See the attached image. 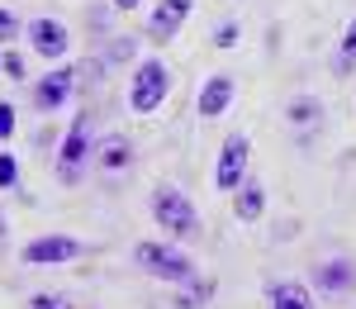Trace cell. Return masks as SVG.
Instances as JSON below:
<instances>
[{
    "instance_id": "cell-1",
    "label": "cell",
    "mask_w": 356,
    "mask_h": 309,
    "mask_svg": "<svg viewBox=\"0 0 356 309\" xmlns=\"http://www.w3.org/2000/svg\"><path fill=\"white\" fill-rule=\"evenodd\" d=\"M152 219L157 228H166V238H176V243H191L200 238V219H195V205L176 186H157L152 191Z\"/></svg>"
},
{
    "instance_id": "cell-2",
    "label": "cell",
    "mask_w": 356,
    "mask_h": 309,
    "mask_svg": "<svg viewBox=\"0 0 356 309\" xmlns=\"http://www.w3.org/2000/svg\"><path fill=\"white\" fill-rule=\"evenodd\" d=\"M134 257H138V267H143L147 276H157V281H166V285H191V281H200L191 257L176 253V248H166V243H138Z\"/></svg>"
},
{
    "instance_id": "cell-3",
    "label": "cell",
    "mask_w": 356,
    "mask_h": 309,
    "mask_svg": "<svg viewBox=\"0 0 356 309\" xmlns=\"http://www.w3.org/2000/svg\"><path fill=\"white\" fill-rule=\"evenodd\" d=\"M162 100H166V67L157 57H147V62H138V72H134L129 105H134V114H152Z\"/></svg>"
},
{
    "instance_id": "cell-4",
    "label": "cell",
    "mask_w": 356,
    "mask_h": 309,
    "mask_svg": "<svg viewBox=\"0 0 356 309\" xmlns=\"http://www.w3.org/2000/svg\"><path fill=\"white\" fill-rule=\"evenodd\" d=\"M247 152H252V143H247V134H228V138H223L219 171H214V186H219V191H238V186H243Z\"/></svg>"
},
{
    "instance_id": "cell-5",
    "label": "cell",
    "mask_w": 356,
    "mask_h": 309,
    "mask_svg": "<svg viewBox=\"0 0 356 309\" xmlns=\"http://www.w3.org/2000/svg\"><path fill=\"white\" fill-rule=\"evenodd\" d=\"M86 157H90V114H76L72 129H67V138H62V157H57L62 162V181H76Z\"/></svg>"
},
{
    "instance_id": "cell-6",
    "label": "cell",
    "mask_w": 356,
    "mask_h": 309,
    "mask_svg": "<svg viewBox=\"0 0 356 309\" xmlns=\"http://www.w3.org/2000/svg\"><path fill=\"white\" fill-rule=\"evenodd\" d=\"M76 253H81L76 238H67V233H43V238H33L24 248V262L29 267H62V262H72Z\"/></svg>"
},
{
    "instance_id": "cell-7",
    "label": "cell",
    "mask_w": 356,
    "mask_h": 309,
    "mask_svg": "<svg viewBox=\"0 0 356 309\" xmlns=\"http://www.w3.org/2000/svg\"><path fill=\"white\" fill-rule=\"evenodd\" d=\"M29 43H33L38 57L57 62V57H67V43H72V38H67V24H62V19H48V15H43V19L29 24Z\"/></svg>"
},
{
    "instance_id": "cell-8",
    "label": "cell",
    "mask_w": 356,
    "mask_h": 309,
    "mask_svg": "<svg viewBox=\"0 0 356 309\" xmlns=\"http://www.w3.org/2000/svg\"><path fill=\"white\" fill-rule=\"evenodd\" d=\"M195 0H162L157 10H152V19H147V38L152 43H166V38H176L181 24H186V15H191Z\"/></svg>"
},
{
    "instance_id": "cell-9",
    "label": "cell",
    "mask_w": 356,
    "mask_h": 309,
    "mask_svg": "<svg viewBox=\"0 0 356 309\" xmlns=\"http://www.w3.org/2000/svg\"><path fill=\"white\" fill-rule=\"evenodd\" d=\"M72 81H76V72L72 67H53L43 81H38V90H33V100H38V110H48L53 114L67 95H72Z\"/></svg>"
},
{
    "instance_id": "cell-10",
    "label": "cell",
    "mask_w": 356,
    "mask_h": 309,
    "mask_svg": "<svg viewBox=\"0 0 356 309\" xmlns=\"http://www.w3.org/2000/svg\"><path fill=\"white\" fill-rule=\"evenodd\" d=\"M228 100H233V77H209L204 90H200V114L204 119H219L228 110Z\"/></svg>"
},
{
    "instance_id": "cell-11",
    "label": "cell",
    "mask_w": 356,
    "mask_h": 309,
    "mask_svg": "<svg viewBox=\"0 0 356 309\" xmlns=\"http://www.w3.org/2000/svg\"><path fill=\"white\" fill-rule=\"evenodd\" d=\"M261 209H266V191H261L257 181H243V186H238V200H233V214H238L243 224H257Z\"/></svg>"
},
{
    "instance_id": "cell-12",
    "label": "cell",
    "mask_w": 356,
    "mask_h": 309,
    "mask_svg": "<svg viewBox=\"0 0 356 309\" xmlns=\"http://www.w3.org/2000/svg\"><path fill=\"white\" fill-rule=\"evenodd\" d=\"M314 281H318V290H352L356 267L352 262H323V267H314Z\"/></svg>"
},
{
    "instance_id": "cell-13",
    "label": "cell",
    "mask_w": 356,
    "mask_h": 309,
    "mask_svg": "<svg viewBox=\"0 0 356 309\" xmlns=\"http://www.w3.org/2000/svg\"><path fill=\"white\" fill-rule=\"evenodd\" d=\"M271 309H314V295L300 281H280L271 290Z\"/></svg>"
},
{
    "instance_id": "cell-14",
    "label": "cell",
    "mask_w": 356,
    "mask_h": 309,
    "mask_svg": "<svg viewBox=\"0 0 356 309\" xmlns=\"http://www.w3.org/2000/svg\"><path fill=\"white\" fill-rule=\"evenodd\" d=\"M95 162H100L105 171H119V167L134 162V148H129L124 138H105V143H100V152H95Z\"/></svg>"
},
{
    "instance_id": "cell-15",
    "label": "cell",
    "mask_w": 356,
    "mask_h": 309,
    "mask_svg": "<svg viewBox=\"0 0 356 309\" xmlns=\"http://www.w3.org/2000/svg\"><path fill=\"white\" fill-rule=\"evenodd\" d=\"M318 114H323V105H318V100H309V95H300V100L290 105V124H295V129H304V124H314Z\"/></svg>"
},
{
    "instance_id": "cell-16",
    "label": "cell",
    "mask_w": 356,
    "mask_h": 309,
    "mask_svg": "<svg viewBox=\"0 0 356 309\" xmlns=\"http://www.w3.org/2000/svg\"><path fill=\"white\" fill-rule=\"evenodd\" d=\"M337 67H342V72H356V19L347 24V33H342V57H337Z\"/></svg>"
},
{
    "instance_id": "cell-17",
    "label": "cell",
    "mask_w": 356,
    "mask_h": 309,
    "mask_svg": "<svg viewBox=\"0 0 356 309\" xmlns=\"http://www.w3.org/2000/svg\"><path fill=\"white\" fill-rule=\"evenodd\" d=\"M10 186H19V162L10 152H0V191H10Z\"/></svg>"
},
{
    "instance_id": "cell-18",
    "label": "cell",
    "mask_w": 356,
    "mask_h": 309,
    "mask_svg": "<svg viewBox=\"0 0 356 309\" xmlns=\"http://www.w3.org/2000/svg\"><path fill=\"white\" fill-rule=\"evenodd\" d=\"M15 38H19V15L0 10V43H15Z\"/></svg>"
},
{
    "instance_id": "cell-19",
    "label": "cell",
    "mask_w": 356,
    "mask_h": 309,
    "mask_svg": "<svg viewBox=\"0 0 356 309\" xmlns=\"http://www.w3.org/2000/svg\"><path fill=\"white\" fill-rule=\"evenodd\" d=\"M0 72H5V77H24V57L5 53V57H0Z\"/></svg>"
},
{
    "instance_id": "cell-20",
    "label": "cell",
    "mask_w": 356,
    "mask_h": 309,
    "mask_svg": "<svg viewBox=\"0 0 356 309\" xmlns=\"http://www.w3.org/2000/svg\"><path fill=\"white\" fill-rule=\"evenodd\" d=\"M10 134H15V105H5V100H0V143L10 138Z\"/></svg>"
},
{
    "instance_id": "cell-21",
    "label": "cell",
    "mask_w": 356,
    "mask_h": 309,
    "mask_svg": "<svg viewBox=\"0 0 356 309\" xmlns=\"http://www.w3.org/2000/svg\"><path fill=\"white\" fill-rule=\"evenodd\" d=\"M29 309H72V305H67L62 295H33V300H29Z\"/></svg>"
},
{
    "instance_id": "cell-22",
    "label": "cell",
    "mask_w": 356,
    "mask_h": 309,
    "mask_svg": "<svg viewBox=\"0 0 356 309\" xmlns=\"http://www.w3.org/2000/svg\"><path fill=\"white\" fill-rule=\"evenodd\" d=\"M214 43H219V48H233V43H238V24H223L219 33H214Z\"/></svg>"
},
{
    "instance_id": "cell-23",
    "label": "cell",
    "mask_w": 356,
    "mask_h": 309,
    "mask_svg": "<svg viewBox=\"0 0 356 309\" xmlns=\"http://www.w3.org/2000/svg\"><path fill=\"white\" fill-rule=\"evenodd\" d=\"M138 5H143V0H114V10H124V15H129V10H138Z\"/></svg>"
},
{
    "instance_id": "cell-24",
    "label": "cell",
    "mask_w": 356,
    "mask_h": 309,
    "mask_svg": "<svg viewBox=\"0 0 356 309\" xmlns=\"http://www.w3.org/2000/svg\"><path fill=\"white\" fill-rule=\"evenodd\" d=\"M0 238H5V224H0Z\"/></svg>"
}]
</instances>
